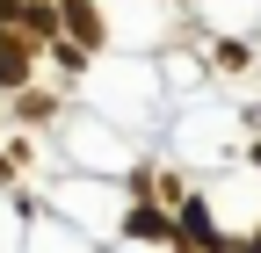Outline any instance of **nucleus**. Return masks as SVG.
I'll return each instance as SVG.
<instances>
[{"label":"nucleus","mask_w":261,"mask_h":253,"mask_svg":"<svg viewBox=\"0 0 261 253\" xmlns=\"http://www.w3.org/2000/svg\"><path fill=\"white\" fill-rule=\"evenodd\" d=\"M65 22H73L80 29V37L94 44V37H102V22H94V8H87V0H65Z\"/></svg>","instance_id":"7ed1b4c3"},{"label":"nucleus","mask_w":261,"mask_h":253,"mask_svg":"<svg viewBox=\"0 0 261 253\" xmlns=\"http://www.w3.org/2000/svg\"><path fill=\"white\" fill-rule=\"evenodd\" d=\"M123 232H130V239H167L174 225H167V217H160V210L145 203V210H130V225H123Z\"/></svg>","instance_id":"f257e3e1"},{"label":"nucleus","mask_w":261,"mask_h":253,"mask_svg":"<svg viewBox=\"0 0 261 253\" xmlns=\"http://www.w3.org/2000/svg\"><path fill=\"white\" fill-rule=\"evenodd\" d=\"M181 232H189L196 246H218V225H211V210H203V203H189V210H181Z\"/></svg>","instance_id":"f03ea898"},{"label":"nucleus","mask_w":261,"mask_h":253,"mask_svg":"<svg viewBox=\"0 0 261 253\" xmlns=\"http://www.w3.org/2000/svg\"><path fill=\"white\" fill-rule=\"evenodd\" d=\"M29 73V51H15L8 37H0V80H22Z\"/></svg>","instance_id":"20e7f679"}]
</instances>
